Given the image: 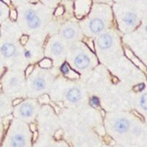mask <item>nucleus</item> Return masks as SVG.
I'll use <instances>...</instances> for the list:
<instances>
[{"mask_svg": "<svg viewBox=\"0 0 147 147\" xmlns=\"http://www.w3.org/2000/svg\"><path fill=\"white\" fill-rule=\"evenodd\" d=\"M90 60L88 57L85 55H78L74 60V63L76 66L80 68V69H85L88 65Z\"/></svg>", "mask_w": 147, "mask_h": 147, "instance_id": "1", "label": "nucleus"}, {"mask_svg": "<svg viewBox=\"0 0 147 147\" xmlns=\"http://www.w3.org/2000/svg\"><path fill=\"white\" fill-rule=\"evenodd\" d=\"M98 44H99V47L102 49H108L111 46V44H112V38H111L110 35H107V34L102 35L99 38Z\"/></svg>", "mask_w": 147, "mask_h": 147, "instance_id": "2", "label": "nucleus"}, {"mask_svg": "<svg viewBox=\"0 0 147 147\" xmlns=\"http://www.w3.org/2000/svg\"><path fill=\"white\" fill-rule=\"evenodd\" d=\"M129 127V123L127 119H121L118 120L115 124V129L119 133L125 132Z\"/></svg>", "mask_w": 147, "mask_h": 147, "instance_id": "3", "label": "nucleus"}, {"mask_svg": "<svg viewBox=\"0 0 147 147\" xmlns=\"http://www.w3.org/2000/svg\"><path fill=\"white\" fill-rule=\"evenodd\" d=\"M80 92L79 89L76 88H74L69 90L67 94V98L71 102H77L80 99Z\"/></svg>", "mask_w": 147, "mask_h": 147, "instance_id": "4", "label": "nucleus"}, {"mask_svg": "<svg viewBox=\"0 0 147 147\" xmlns=\"http://www.w3.org/2000/svg\"><path fill=\"white\" fill-rule=\"evenodd\" d=\"M90 30L93 32L97 33V32H100L101 30H102V29L104 28V23L100 19L96 18V19H94V20L90 22Z\"/></svg>", "mask_w": 147, "mask_h": 147, "instance_id": "5", "label": "nucleus"}, {"mask_svg": "<svg viewBox=\"0 0 147 147\" xmlns=\"http://www.w3.org/2000/svg\"><path fill=\"white\" fill-rule=\"evenodd\" d=\"M2 52L5 57H11L16 52V47L11 44H5L2 47Z\"/></svg>", "mask_w": 147, "mask_h": 147, "instance_id": "6", "label": "nucleus"}, {"mask_svg": "<svg viewBox=\"0 0 147 147\" xmlns=\"http://www.w3.org/2000/svg\"><path fill=\"white\" fill-rule=\"evenodd\" d=\"M24 144L25 139L20 135H17L11 139V145L13 147H23Z\"/></svg>", "mask_w": 147, "mask_h": 147, "instance_id": "7", "label": "nucleus"}, {"mask_svg": "<svg viewBox=\"0 0 147 147\" xmlns=\"http://www.w3.org/2000/svg\"><path fill=\"white\" fill-rule=\"evenodd\" d=\"M32 113V105H30V104H25L21 108V113L23 116L25 117H28L30 116Z\"/></svg>", "mask_w": 147, "mask_h": 147, "instance_id": "8", "label": "nucleus"}, {"mask_svg": "<svg viewBox=\"0 0 147 147\" xmlns=\"http://www.w3.org/2000/svg\"><path fill=\"white\" fill-rule=\"evenodd\" d=\"M136 17L132 13H128L124 18V21L128 25H132L136 22Z\"/></svg>", "mask_w": 147, "mask_h": 147, "instance_id": "9", "label": "nucleus"}, {"mask_svg": "<svg viewBox=\"0 0 147 147\" xmlns=\"http://www.w3.org/2000/svg\"><path fill=\"white\" fill-rule=\"evenodd\" d=\"M39 24H40V19L37 16H35L31 20L28 21V25L30 28H36L38 27Z\"/></svg>", "mask_w": 147, "mask_h": 147, "instance_id": "10", "label": "nucleus"}, {"mask_svg": "<svg viewBox=\"0 0 147 147\" xmlns=\"http://www.w3.org/2000/svg\"><path fill=\"white\" fill-rule=\"evenodd\" d=\"M34 85H35V88L38 89V90H41V89H44L45 87V82L44 80L41 78L36 79L34 82Z\"/></svg>", "mask_w": 147, "mask_h": 147, "instance_id": "11", "label": "nucleus"}, {"mask_svg": "<svg viewBox=\"0 0 147 147\" xmlns=\"http://www.w3.org/2000/svg\"><path fill=\"white\" fill-rule=\"evenodd\" d=\"M63 35L65 38L71 39L74 35V30L71 28H67L63 31Z\"/></svg>", "mask_w": 147, "mask_h": 147, "instance_id": "12", "label": "nucleus"}, {"mask_svg": "<svg viewBox=\"0 0 147 147\" xmlns=\"http://www.w3.org/2000/svg\"><path fill=\"white\" fill-rule=\"evenodd\" d=\"M63 50L62 46L60 45L58 43H56V44H54L52 46V52L55 55H60Z\"/></svg>", "mask_w": 147, "mask_h": 147, "instance_id": "13", "label": "nucleus"}, {"mask_svg": "<svg viewBox=\"0 0 147 147\" xmlns=\"http://www.w3.org/2000/svg\"><path fill=\"white\" fill-rule=\"evenodd\" d=\"M35 16H35V11H33V10H29L26 12L25 18L27 21L31 20V19H32V18H33Z\"/></svg>", "mask_w": 147, "mask_h": 147, "instance_id": "14", "label": "nucleus"}, {"mask_svg": "<svg viewBox=\"0 0 147 147\" xmlns=\"http://www.w3.org/2000/svg\"><path fill=\"white\" fill-rule=\"evenodd\" d=\"M51 64H52V63H51L50 60H49V59H44V60H42L41 62H40V66L44 67V68H48V67L50 66Z\"/></svg>", "mask_w": 147, "mask_h": 147, "instance_id": "15", "label": "nucleus"}, {"mask_svg": "<svg viewBox=\"0 0 147 147\" xmlns=\"http://www.w3.org/2000/svg\"><path fill=\"white\" fill-rule=\"evenodd\" d=\"M90 105L93 107H98L99 105V100L97 97H93L90 100Z\"/></svg>", "mask_w": 147, "mask_h": 147, "instance_id": "16", "label": "nucleus"}, {"mask_svg": "<svg viewBox=\"0 0 147 147\" xmlns=\"http://www.w3.org/2000/svg\"><path fill=\"white\" fill-rule=\"evenodd\" d=\"M140 105L144 110H146V94L143 96L140 99Z\"/></svg>", "mask_w": 147, "mask_h": 147, "instance_id": "17", "label": "nucleus"}, {"mask_svg": "<svg viewBox=\"0 0 147 147\" xmlns=\"http://www.w3.org/2000/svg\"><path fill=\"white\" fill-rule=\"evenodd\" d=\"M144 87H145V86H144V84H140V85L135 86V87L133 88V89L135 91H140V90H142L144 88Z\"/></svg>", "mask_w": 147, "mask_h": 147, "instance_id": "18", "label": "nucleus"}, {"mask_svg": "<svg viewBox=\"0 0 147 147\" xmlns=\"http://www.w3.org/2000/svg\"><path fill=\"white\" fill-rule=\"evenodd\" d=\"M61 71H62L63 73L65 74H66L69 72V66H68V65H67L66 63H64L63 65V66L61 67Z\"/></svg>", "mask_w": 147, "mask_h": 147, "instance_id": "19", "label": "nucleus"}, {"mask_svg": "<svg viewBox=\"0 0 147 147\" xmlns=\"http://www.w3.org/2000/svg\"><path fill=\"white\" fill-rule=\"evenodd\" d=\"M27 40H28V36H27V35H23V36L22 37L21 40H20L21 44H23V45H24V44L27 43Z\"/></svg>", "mask_w": 147, "mask_h": 147, "instance_id": "20", "label": "nucleus"}, {"mask_svg": "<svg viewBox=\"0 0 147 147\" xmlns=\"http://www.w3.org/2000/svg\"><path fill=\"white\" fill-rule=\"evenodd\" d=\"M63 8H62V7H60V8H58V10L56 11V13H55V15H57V16L61 15V14L63 13Z\"/></svg>", "mask_w": 147, "mask_h": 147, "instance_id": "21", "label": "nucleus"}, {"mask_svg": "<svg viewBox=\"0 0 147 147\" xmlns=\"http://www.w3.org/2000/svg\"><path fill=\"white\" fill-rule=\"evenodd\" d=\"M32 69H33V67L32 66L28 67V69H27V71H26V74H27V75H29V74L31 73V71H32Z\"/></svg>", "mask_w": 147, "mask_h": 147, "instance_id": "22", "label": "nucleus"}, {"mask_svg": "<svg viewBox=\"0 0 147 147\" xmlns=\"http://www.w3.org/2000/svg\"><path fill=\"white\" fill-rule=\"evenodd\" d=\"M11 18L13 19V20H15L16 18V12L14 11V10L11 12Z\"/></svg>", "mask_w": 147, "mask_h": 147, "instance_id": "23", "label": "nucleus"}, {"mask_svg": "<svg viewBox=\"0 0 147 147\" xmlns=\"http://www.w3.org/2000/svg\"><path fill=\"white\" fill-rule=\"evenodd\" d=\"M21 102H22V99H16L15 101H13V105H18V103H21Z\"/></svg>", "mask_w": 147, "mask_h": 147, "instance_id": "24", "label": "nucleus"}, {"mask_svg": "<svg viewBox=\"0 0 147 147\" xmlns=\"http://www.w3.org/2000/svg\"><path fill=\"white\" fill-rule=\"evenodd\" d=\"M25 56H26V57H30V56H31V53H30V52L27 51V52H25Z\"/></svg>", "mask_w": 147, "mask_h": 147, "instance_id": "25", "label": "nucleus"}, {"mask_svg": "<svg viewBox=\"0 0 147 147\" xmlns=\"http://www.w3.org/2000/svg\"><path fill=\"white\" fill-rule=\"evenodd\" d=\"M16 82V79H12L11 81H10V83L13 84V85H15Z\"/></svg>", "mask_w": 147, "mask_h": 147, "instance_id": "26", "label": "nucleus"}, {"mask_svg": "<svg viewBox=\"0 0 147 147\" xmlns=\"http://www.w3.org/2000/svg\"><path fill=\"white\" fill-rule=\"evenodd\" d=\"M1 15H2V10L0 8V16H1Z\"/></svg>", "mask_w": 147, "mask_h": 147, "instance_id": "27", "label": "nucleus"}]
</instances>
